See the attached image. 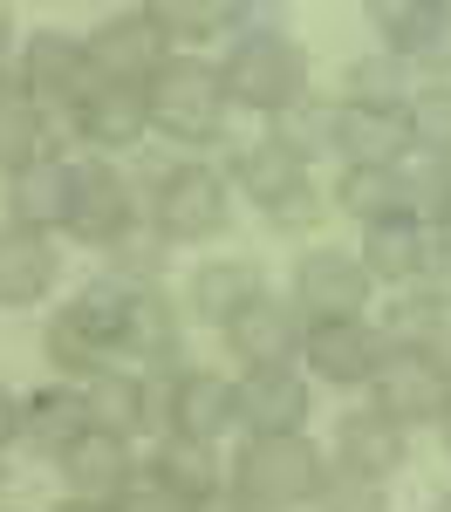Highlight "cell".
<instances>
[{
	"label": "cell",
	"instance_id": "obj_1",
	"mask_svg": "<svg viewBox=\"0 0 451 512\" xmlns=\"http://www.w3.org/2000/svg\"><path fill=\"white\" fill-rule=\"evenodd\" d=\"M226 103H246V110H267V117H287L308 103V55L301 41L281 35V28H246L226 55Z\"/></svg>",
	"mask_w": 451,
	"mask_h": 512
},
{
	"label": "cell",
	"instance_id": "obj_2",
	"mask_svg": "<svg viewBox=\"0 0 451 512\" xmlns=\"http://www.w3.org/2000/svg\"><path fill=\"white\" fill-rule=\"evenodd\" d=\"M322 451L308 437H246L233 458V499H246L253 512H294L315 506L322 492Z\"/></svg>",
	"mask_w": 451,
	"mask_h": 512
},
{
	"label": "cell",
	"instance_id": "obj_3",
	"mask_svg": "<svg viewBox=\"0 0 451 512\" xmlns=\"http://www.w3.org/2000/svg\"><path fill=\"white\" fill-rule=\"evenodd\" d=\"M144 103H151V130L178 137V144H212L226 130V82L199 55H171L151 76Z\"/></svg>",
	"mask_w": 451,
	"mask_h": 512
},
{
	"label": "cell",
	"instance_id": "obj_4",
	"mask_svg": "<svg viewBox=\"0 0 451 512\" xmlns=\"http://www.w3.org/2000/svg\"><path fill=\"white\" fill-rule=\"evenodd\" d=\"M233 185H246V198H253L267 219H281V226H308V219H315V178H308V158L287 144L281 130L260 137V144H246L240 158H233Z\"/></svg>",
	"mask_w": 451,
	"mask_h": 512
},
{
	"label": "cell",
	"instance_id": "obj_5",
	"mask_svg": "<svg viewBox=\"0 0 451 512\" xmlns=\"http://www.w3.org/2000/svg\"><path fill=\"white\" fill-rule=\"evenodd\" d=\"M151 185H158V192H151V226H158V239L192 246V239L226 233L233 198H226V178H219L212 164H171L164 178H151Z\"/></svg>",
	"mask_w": 451,
	"mask_h": 512
},
{
	"label": "cell",
	"instance_id": "obj_6",
	"mask_svg": "<svg viewBox=\"0 0 451 512\" xmlns=\"http://www.w3.org/2000/svg\"><path fill=\"white\" fill-rule=\"evenodd\" d=\"M376 410L390 417V424H438L451 410V362L438 349H390V362L376 369Z\"/></svg>",
	"mask_w": 451,
	"mask_h": 512
},
{
	"label": "cell",
	"instance_id": "obj_7",
	"mask_svg": "<svg viewBox=\"0 0 451 512\" xmlns=\"http://www.w3.org/2000/svg\"><path fill=\"white\" fill-rule=\"evenodd\" d=\"M21 82H28V96H35L41 110H62V117H76L82 103L96 96V62H89V41L82 35H62V28H41L28 35L21 48Z\"/></svg>",
	"mask_w": 451,
	"mask_h": 512
},
{
	"label": "cell",
	"instance_id": "obj_8",
	"mask_svg": "<svg viewBox=\"0 0 451 512\" xmlns=\"http://www.w3.org/2000/svg\"><path fill=\"white\" fill-rule=\"evenodd\" d=\"M89 62H96L103 82H137V89H151V76L171 62V35L151 21V7H123V14H103V21H96Z\"/></svg>",
	"mask_w": 451,
	"mask_h": 512
},
{
	"label": "cell",
	"instance_id": "obj_9",
	"mask_svg": "<svg viewBox=\"0 0 451 512\" xmlns=\"http://www.w3.org/2000/svg\"><path fill=\"white\" fill-rule=\"evenodd\" d=\"M376 280L363 274V260L356 253H335V246H308L301 253V267H294V308L308 328H322V321H363V301Z\"/></svg>",
	"mask_w": 451,
	"mask_h": 512
},
{
	"label": "cell",
	"instance_id": "obj_10",
	"mask_svg": "<svg viewBox=\"0 0 451 512\" xmlns=\"http://www.w3.org/2000/svg\"><path fill=\"white\" fill-rule=\"evenodd\" d=\"M390 349L397 342L376 321H322V328H308L301 362H308V376H322L335 390H363V383H376V369L390 362Z\"/></svg>",
	"mask_w": 451,
	"mask_h": 512
},
{
	"label": "cell",
	"instance_id": "obj_11",
	"mask_svg": "<svg viewBox=\"0 0 451 512\" xmlns=\"http://www.w3.org/2000/svg\"><path fill=\"white\" fill-rule=\"evenodd\" d=\"M130 219H137V198L117 178V164L89 158L69 171V219H62V233H76L82 246H123Z\"/></svg>",
	"mask_w": 451,
	"mask_h": 512
},
{
	"label": "cell",
	"instance_id": "obj_12",
	"mask_svg": "<svg viewBox=\"0 0 451 512\" xmlns=\"http://www.w3.org/2000/svg\"><path fill=\"white\" fill-rule=\"evenodd\" d=\"M226 342H233V355H240L246 369H294L301 342H308V321H301L294 301L260 294V301H246L240 315L226 321Z\"/></svg>",
	"mask_w": 451,
	"mask_h": 512
},
{
	"label": "cell",
	"instance_id": "obj_13",
	"mask_svg": "<svg viewBox=\"0 0 451 512\" xmlns=\"http://www.w3.org/2000/svg\"><path fill=\"white\" fill-rule=\"evenodd\" d=\"M363 14L383 28L397 62L451 69V0H369Z\"/></svg>",
	"mask_w": 451,
	"mask_h": 512
},
{
	"label": "cell",
	"instance_id": "obj_14",
	"mask_svg": "<svg viewBox=\"0 0 451 512\" xmlns=\"http://www.w3.org/2000/svg\"><path fill=\"white\" fill-rule=\"evenodd\" d=\"M328 151L349 164V171H397L410 151V130H404V110H328Z\"/></svg>",
	"mask_w": 451,
	"mask_h": 512
},
{
	"label": "cell",
	"instance_id": "obj_15",
	"mask_svg": "<svg viewBox=\"0 0 451 512\" xmlns=\"http://www.w3.org/2000/svg\"><path fill=\"white\" fill-rule=\"evenodd\" d=\"M246 437H301L308 424V376L301 369H246L233 383Z\"/></svg>",
	"mask_w": 451,
	"mask_h": 512
},
{
	"label": "cell",
	"instance_id": "obj_16",
	"mask_svg": "<svg viewBox=\"0 0 451 512\" xmlns=\"http://www.w3.org/2000/svg\"><path fill=\"white\" fill-rule=\"evenodd\" d=\"M226 424H240V403H233V383H226V376H212V369L171 376V390H164V437L219 444Z\"/></svg>",
	"mask_w": 451,
	"mask_h": 512
},
{
	"label": "cell",
	"instance_id": "obj_17",
	"mask_svg": "<svg viewBox=\"0 0 451 512\" xmlns=\"http://www.w3.org/2000/svg\"><path fill=\"white\" fill-rule=\"evenodd\" d=\"M363 274L369 280H390V287H404V280H417L424 267H431V226L424 219H410V212H397V219H376V226H363Z\"/></svg>",
	"mask_w": 451,
	"mask_h": 512
},
{
	"label": "cell",
	"instance_id": "obj_18",
	"mask_svg": "<svg viewBox=\"0 0 451 512\" xmlns=\"http://www.w3.org/2000/svg\"><path fill=\"white\" fill-rule=\"evenodd\" d=\"M69 123H76V137H89L96 151H123V144H137L151 130V103H144L137 82H96V96Z\"/></svg>",
	"mask_w": 451,
	"mask_h": 512
},
{
	"label": "cell",
	"instance_id": "obj_19",
	"mask_svg": "<svg viewBox=\"0 0 451 512\" xmlns=\"http://www.w3.org/2000/svg\"><path fill=\"white\" fill-rule=\"evenodd\" d=\"M62 478H69V492L89 499V506H110L117 499V485L130 478V437L117 431H82L69 451H62Z\"/></svg>",
	"mask_w": 451,
	"mask_h": 512
},
{
	"label": "cell",
	"instance_id": "obj_20",
	"mask_svg": "<svg viewBox=\"0 0 451 512\" xmlns=\"http://www.w3.org/2000/svg\"><path fill=\"white\" fill-rule=\"evenodd\" d=\"M55 287V246L48 233H28V226H0V308H35L41 294Z\"/></svg>",
	"mask_w": 451,
	"mask_h": 512
},
{
	"label": "cell",
	"instance_id": "obj_21",
	"mask_svg": "<svg viewBox=\"0 0 451 512\" xmlns=\"http://www.w3.org/2000/svg\"><path fill=\"white\" fill-rule=\"evenodd\" d=\"M69 171H76V164L48 158V151H41L28 171H14V178H7V212H14V226L55 233V226L69 219Z\"/></svg>",
	"mask_w": 451,
	"mask_h": 512
},
{
	"label": "cell",
	"instance_id": "obj_22",
	"mask_svg": "<svg viewBox=\"0 0 451 512\" xmlns=\"http://www.w3.org/2000/svg\"><path fill=\"white\" fill-rule=\"evenodd\" d=\"M82 431H96V417H89V396L69 390V383H48V390L21 396V437L48 451V458H62Z\"/></svg>",
	"mask_w": 451,
	"mask_h": 512
},
{
	"label": "cell",
	"instance_id": "obj_23",
	"mask_svg": "<svg viewBox=\"0 0 451 512\" xmlns=\"http://www.w3.org/2000/svg\"><path fill=\"white\" fill-rule=\"evenodd\" d=\"M335 458L349 465V472H369V478H397V465H404V424H390L383 410H349L342 417V431H335Z\"/></svg>",
	"mask_w": 451,
	"mask_h": 512
},
{
	"label": "cell",
	"instance_id": "obj_24",
	"mask_svg": "<svg viewBox=\"0 0 451 512\" xmlns=\"http://www.w3.org/2000/svg\"><path fill=\"white\" fill-rule=\"evenodd\" d=\"M267 294V280L253 260H205L199 274H192V315L212 321V328H226V321L240 315L246 301H260Z\"/></svg>",
	"mask_w": 451,
	"mask_h": 512
},
{
	"label": "cell",
	"instance_id": "obj_25",
	"mask_svg": "<svg viewBox=\"0 0 451 512\" xmlns=\"http://www.w3.org/2000/svg\"><path fill=\"white\" fill-rule=\"evenodd\" d=\"M41 158V103L28 96V82L0 69V171H28Z\"/></svg>",
	"mask_w": 451,
	"mask_h": 512
},
{
	"label": "cell",
	"instance_id": "obj_26",
	"mask_svg": "<svg viewBox=\"0 0 451 512\" xmlns=\"http://www.w3.org/2000/svg\"><path fill=\"white\" fill-rule=\"evenodd\" d=\"M335 205H342L349 219H363V226L410 212V178H404V164H397V171H342Z\"/></svg>",
	"mask_w": 451,
	"mask_h": 512
},
{
	"label": "cell",
	"instance_id": "obj_27",
	"mask_svg": "<svg viewBox=\"0 0 451 512\" xmlns=\"http://www.w3.org/2000/svg\"><path fill=\"white\" fill-rule=\"evenodd\" d=\"M404 130H410V151H424L431 164L451 158V82H431L404 103Z\"/></svg>",
	"mask_w": 451,
	"mask_h": 512
},
{
	"label": "cell",
	"instance_id": "obj_28",
	"mask_svg": "<svg viewBox=\"0 0 451 512\" xmlns=\"http://www.w3.org/2000/svg\"><path fill=\"white\" fill-rule=\"evenodd\" d=\"M349 103H356V110H404L410 103L404 62H397V55H363V62H349Z\"/></svg>",
	"mask_w": 451,
	"mask_h": 512
},
{
	"label": "cell",
	"instance_id": "obj_29",
	"mask_svg": "<svg viewBox=\"0 0 451 512\" xmlns=\"http://www.w3.org/2000/svg\"><path fill=\"white\" fill-rule=\"evenodd\" d=\"M185 499H212L219 492V465H212V444H192V437H164V451L151 458Z\"/></svg>",
	"mask_w": 451,
	"mask_h": 512
},
{
	"label": "cell",
	"instance_id": "obj_30",
	"mask_svg": "<svg viewBox=\"0 0 451 512\" xmlns=\"http://www.w3.org/2000/svg\"><path fill=\"white\" fill-rule=\"evenodd\" d=\"M151 21L171 41H212L219 28H233V0H151Z\"/></svg>",
	"mask_w": 451,
	"mask_h": 512
},
{
	"label": "cell",
	"instance_id": "obj_31",
	"mask_svg": "<svg viewBox=\"0 0 451 512\" xmlns=\"http://www.w3.org/2000/svg\"><path fill=\"white\" fill-rule=\"evenodd\" d=\"M110 512H199V499H185L158 465H130V478L117 485Z\"/></svg>",
	"mask_w": 451,
	"mask_h": 512
},
{
	"label": "cell",
	"instance_id": "obj_32",
	"mask_svg": "<svg viewBox=\"0 0 451 512\" xmlns=\"http://www.w3.org/2000/svg\"><path fill=\"white\" fill-rule=\"evenodd\" d=\"M315 506L322 512H383L390 499H383V478H369V472H349L342 458L322 472V492H315Z\"/></svg>",
	"mask_w": 451,
	"mask_h": 512
},
{
	"label": "cell",
	"instance_id": "obj_33",
	"mask_svg": "<svg viewBox=\"0 0 451 512\" xmlns=\"http://www.w3.org/2000/svg\"><path fill=\"white\" fill-rule=\"evenodd\" d=\"M14 437H21V396H7V390H0V451H7Z\"/></svg>",
	"mask_w": 451,
	"mask_h": 512
},
{
	"label": "cell",
	"instance_id": "obj_34",
	"mask_svg": "<svg viewBox=\"0 0 451 512\" xmlns=\"http://www.w3.org/2000/svg\"><path fill=\"white\" fill-rule=\"evenodd\" d=\"M199 512H253V506L233 499V492H212V499H199Z\"/></svg>",
	"mask_w": 451,
	"mask_h": 512
},
{
	"label": "cell",
	"instance_id": "obj_35",
	"mask_svg": "<svg viewBox=\"0 0 451 512\" xmlns=\"http://www.w3.org/2000/svg\"><path fill=\"white\" fill-rule=\"evenodd\" d=\"M7 41H14V14L0 7V62H7Z\"/></svg>",
	"mask_w": 451,
	"mask_h": 512
},
{
	"label": "cell",
	"instance_id": "obj_36",
	"mask_svg": "<svg viewBox=\"0 0 451 512\" xmlns=\"http://www.w3.org/2000/svg\"><path fill=\"white\" fill-rule=\"evenodd\" d=\"M438 424H445V451H451V410H445V417H438Z\"/></svg>",
	"mask_w": 451,
	"mask_h": 512
},
{
	"label": "cell",
	"instance_id": "obj_37",
	"mask_svg": "<svg viewBox=\"0 0 451 512\" xmlns=\"http://www.w3.org/2000/svg\"><path fill=\"white\" fill-rule=\"evenodd\" d=\"M431 512H451V492H445V499H438V506H431Z\"/></svg>",
	"mask_w": 451,
	"mask_h": 512
}]
</instances>
